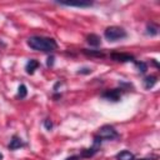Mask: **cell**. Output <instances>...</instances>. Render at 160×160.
Here are the masks:
<instances>
[{
  "label": "cell",
  "mask_w": 160,
  "mask_h": 160,
  "mask_svg": "<svg viewBox=\"0 0 160 160\" xmlns=\"http://www.w3.org/2000/svg\"><path fill=\"white\" fill-rule=\"evenodd\" d=\"M26 42L30 49L36 51L52 52L58 49V42L52 38H48V36H30Z\"/></svg>",
  "instance_id": "6da1fadb"
},
{
  "label": "cell",
  "mask_w": 160,
  "mask_h": 160,
  "mask_svg": "<svg viewBox=\"0 0 160 160\" xmlns=\"http://www.w3.org/2000/svg\"><path fill=\"white\" fill-rule=\"evenodd\" d=\"M104 36H105V39L109 40V41H119V40L125 39V38L128 36V34H126V31H125L122 28L114 25V26H109V28L105 29Z\"/></svg>",
  "instance_id": "7a4b0ae2"
},
{
  "label": "cell",
  "mask_w": 160,
  "mask_h": 160,
  "mask_svg": "<svg viewBox=\"0 0 160 160\" xmlns=\"http://www.w3.org/2000/svg\"><path fill=\"white\" fill-rule=\"evenodd\" d=\"M96 136L100 138L101 140H114V139H118L120 135H119V132L115 130L114 126H111V125H102V126L98 130Z\"/></svg>",
  "instance_id": "3957f363"
},
{
  "label": "cell",
  "mask_w": 160,
  "mask_h": 160,
  "mask_svg": "<svg viewBox=\"0 0 160 160\" xmlns=\"http://www.w3.org/2000/svg\"><path fill=\"white\" fill-rule=\"evenodd\" d=\"M121 88L120 89H111V90H106L101 94V98L108 100V101H112V102H118L121 98Z\"/></svg>",
  "instance_id": "277c9868"
},
{
  "label": "cell",
  "mask_w": 160,
  "mask_h": 160,
  "mask_svg": "<svg viewBox=\"0 0 160 160\" xmlns=\"http://www.w3.org/2000/svg\"><path fill=\"white\" fill-rule=\"evenodd\" d=\"M110 58H111L114 61H118V62H129V61H135L134 55L128 54V52H111V54H110Z\"/></svg>",
  "instance_id": "5b68a950"
},
{
  "label": "cell",
  "mask_w": 160,
  "mask_h": 160,
  "mask_svg": "<svg viewBox=\"0 0 160 160\" xmlns=\"http://www.w3.org/2000/svg\"><path fill=\"white\" fill-rule=\"evenodd\" d=\"M56 4L62 5V6H75V8H89V6L92 5L91 1H76V2H72V1H58Z\"/></svg>",
  "instance_id": "8992f818"
},
{
  "label": "cell",
  "mask_w": 160,
  "mask_h": 160,
  "mask_svg": "<svg viewBox=\"0 0 160 160\" xmlns=\"http://www.w3.org/2000/svg\"><path fill=\"white\" fill-rule=\"evenodd\" d=\"M26 144L22 141V139L21 138H19L18 135H12V138H11V140H10V142H9V145H8V148L10 149V150H16V149H20V148H22V146H25Z\"/></svg>",
  "instance_id": "52a82bcc"
},
{
  "label": "cell",
  "mask_w": 160,
  "mask_h": 160,
  "mask_svg": "<svg viewBox=\"0 0 160 160\" xmlns=\"http://www.w3.org/2000/svg\"><path fill=\"white\" fill-rule=\"evenodd\" d=\"M39 61L38 60H35V59H30L28 62H26V65H25V70H26V72L28 74H34L35 72V70L39 68Z\"/></svg>",
  "instance_id": "ba28073f"
},
{
  "label": "cell",
  "mask_w": 160,
  "mask_h": 160,
  "mask_svg": "<svg viewBox=\"0 0 160 160\" xmlns=\"http://www.w3.org/2000/svg\"><path fill=\"white\" fill-rule=\"evenodd\" d=\"M116 160H135V155L129 150H122L116 154Z\"/></svg>",
  "instance_id": "9c48e42d"
},
{
  "label": "cell",
  "mask_w": 160,
  "mask_h": 160,
  "mask_svg": "<svg viewBox=\"0 0 160 160\" xmlns=\"http://www.w3.org/2000/svg\"><path fill=\"white\" fill-rule=\"evenodd\" d=\"M86 42L90 45V46H99L101 44V39L99 35L96 34H90L86 36Z\"/></svg>",
  "instance_id": "30bf717a"
},
{
  "label": "cell",
  "mask_w": 160,
  "mask_h": 160,
  "mask_svg": "<svg viewBox=\"0 0 160 160\" xmlns=\"http://www.w3.org/2000/svg\"><path fill=\"white\" fill-rule=\"evenodd\" d=\"M156 81H158L156 76H154V75H149V76H146V78L144 79V88H145L146 90H150V89H152V88L155 86Z\"/></svg>",
  "instance_id": "8fae6325"
},
{
  "label": "cell",
  "mask_w": 160,
  "mask_h": 160,
  "mask_svg": "<svg viewBox=\"0 0 160 160\" xmlns=\"http://www.w3.org/2000/svg\"><path fill=\"white\" fill-rule=\"evenodd\" d=\"M158 32H159V26H158L156 24L149 22V24L146 25V34H148V35L155 36V35H158Z\"/></svg>",
  "instance_id": "7c38bea8"
},
{
  "label": "cell",
  "mask_w": 160,
  "mask_h": 160,
  "mask_svg": "<svg viewBox=\"0 0 160 160\" xmlns=\"http://www.w3.org/2000/svg\"><path fill=\"white\" fill-rule=\"evenodd\" d=\"M85 55H88V56H96V58H104L105 56V54L102 52V51H100V50H88V49H82L81 50Z\"/></svg>",
  "instance_id": "4fadbf2b"
},
{
  "label": "cell",
  "mask_w": 160,
  "mask_h": 160,
  "mask_svg": "<svg viewBox=\"0 0 160 160\" xmlns=\"http://www.w3.org/2000/svg\"><path fill=\"white\" fill-rule=\"evenodd\" d=\"M26 95H28V88H26V85H24V84L19 85V88H18V98L24 99V98H26Z\"/></svg>",
  "instance_id": "5bb4252c"
},
{
  "label": "cell",
  "mask_w": 160,
  "mask_h": 160,
  "mask_svg": "<svg viewBox=\"0 0 160 160\" xmlns=\"http://www.w3.org/2000/svg\"><path fill=\"white\" fill-rule=\"evenodd\" d=\"M134 64H135V66L138 68L139 72H141V74L146 72V70H148V64H146L145 61H134Z\"/></svg>",
  "instance_id": "9a60e30c"
},
{
  "label": "cell",
  "mask_w": 160,
  "mask_h": 160,
  "mask_svg": "<svg viewBox=\"0 0 160 160\" xmlns=\"http://www.w3.org/2000/svg\"><path fill=\"white\" fill-rule=\"evenodd\" d=\"M52 126H54V125H52V121H51L50 119H45V120H44V128H45L46 130L50 131V130L52 129Z\"/></svg>",
  "instance_id": "2e32d148"
},
{
  "label": "cell",
  "mask_w": 160,
  "mask_h": 160,
  "mask_svg": "<svg viewBox=\"0 0 160 160\" xmlns=\"http://www.w3.org/2000/svg\"><path fill=\"white\" fill-rule=\"evenodd\" d=\"M90 72H91V69H90V68H86V66L78 70V74H81V75H88V74H90Z\"/></svg>",
  "instance_id": "e0dca14e"
},
{
  "label": "cell",
  "mask_w": 160,
  "mask_h": 160,
  "mask_svg": "<svg viewBox=\"0 0 160 160\" xmlns=\"http://www.w3.org/2000/svg\"><path fill=\"white\" fill-rule=\"evenodd\" d=\"M54 60H55V58H54L52 55H50V56L48 58V60H46V65H48V68H51V66L54 65Z\"/></svg>",
  "instance_id": "ac0fdd59"
},
{
  "label": "cell",
  "mask_w": 160,
  "mask_h": 160,
  "mask_svg": "<svg viewBox=\"0 0 160 160\" xmlns=\"http://www.w3.org/2000/svg\"><path fill=\"white\" fill-rule=\"evenodd\" d=\"M80 159H81V156H80V155H72V156L66 158L65 160H80Z\"/></svg>",
  "instance_id": "d6986e66"
},
{
  "label": "cell",
  "mask_w": 160,
  "mask_h": 160,
  "mask_svg": "<svg viewBox=\"0 0 160 160\" xmlns=\"http://www.w3.org/2000/svg\"><path fill=\"white\" fill-rule=\"evenodd\" d=\"M155 159L156 158H154V159L152 158H144V159H138V160H155Z\"/></svg>",
  "instance_id": "ffe728a7"
},
{
  "label": "cell",
  "mask_w": 160,
  "mask_h": 160,
  "mask_svg": "<svg viewBox=\"0 0 160 160\" xmlns=\"http://www.w3.org/2000/svg\"><path fill=\"white\" fill-rule=\"evenodd\" d=\"M2 158H4V156H2V154L0 152V160H2Z\"/></svg>",
  "instance_id": "44dd1931"
}]
</instances>
